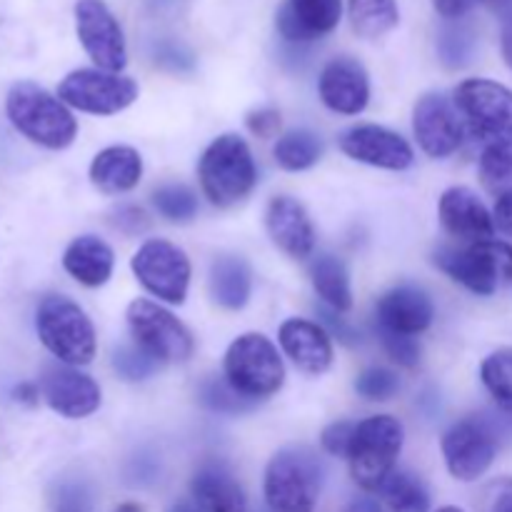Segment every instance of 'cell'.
Wrapping results in <instances>:
<instances>
[{"label": "cell", "instance_id": "6da1fadb", "mask_svg": "<svg viewBox=\"0 0 512 512\" xmlns=\"http://www.w3.org/2000/svg\"><path fill=\"white\" fill-rule=\"evenodd\" d=\"M5 113L13 128L40 148L65 150L78 138V120L68 105L30 80H20L8 90Z\"/></svg>", "mask_w": 512, "mask_h": 512}, {"label": "cell", "instance_id": "7a4b0ae2", "mask_svg": "<svg viewBox=\"0 0 512 512\" xmlns=\"http://www.w3.org/2000/svg\"><path fill=\"white\" fill-rule=\"evenodd\" d=\"M198 183L215 208L243 203L258 185V165L248 140L238 133L218 135L200 155Z\"/></svg>", "mask_w": 512, "mask_h": 512}, {"label": "cell", "instance_id": "3957f363", "mask_svg": "<svg viewBox=\"0 0 512 512\" xmlns=\"http://www.w3.org/2000/svg\"><path fill=\"white\" fill-rule=\"evenodd\" d=\"M35 330L43 348L58 363L83 368L98 353V335L93 320L75 300L65 295H45L35 310Z\"/></svg>", "mask_w": 512, "mask_h": 512}, {"label": "cell", "instance_id": "277c9868", "mask_svg": "<svg viewBox=\"0 0 512 512\" xmlns=\"http://www.w3.org/2000/svg\"><path fill=\"white\" fill-rule=\"evenodd\" d=\"M403 443V423L393 415H370L355 423L348 458H345L353 483L365 493H378L385 480L395 473Z\"/></svg>", "mask_w": 512, "mask_h": 512}, {"label": "cell", "instance_id": "5b68a950", "mask_svg": "<svg viewBox=\"0 0 512 512\" xmlns=\"http://www.w3.org/2000/svg\"><path fill=\"white\" fill-rule=\"evenodd\" d=\"M323 485V465L305 445H290L268 460L263 478L270 512H313Z\"/></svg>", "mask_w": 512, "mask_h": 512}, {"label": "cell", "instance_id": "8992f818", "mask_svg": "<svg viewBox=\"0 0 512 512\" xmlns=\"http://www.w3.org/2000/svg\"><path fill=\"white\" fill-rule=\"evenodd\" d=\"M223 378L250 403L273 398L285 385V365L273 340L263 333H243L228 345Z\"/></svg>", "mask_w": 512, "mask_h": 512}, {"label": "cell", "instance_id": "52a82bcc", "mask_svg": "<svg viewBox=\"0 0 512 512\" xmlns=\"http://www.w3.org/2000/svg\"><path fill=\"white\" fill-rule=\"evenodd\" d=\"M433 265L453 283L488 298L512 283V245L493 238L460 248H440L435 250Z\"/></svg>", "mask_w": 512, "mask_h": 512}, {"label": "cell", "instance_id": "ba28073f", "mask_svg": "<svg viewBox=\"0 0 512 512\" xmlns=\"http://www.w3.org/2000/svg\"><path fill=\"white\" fill-rule=\"evenodd\" d=\"M128 330L133 343L158 363H188L195 353V338L183 320L153 300L135 298L128 305Z\"/></svg>", "mask_w": 512, "mask_h": 512}, {"label": "cell", "instance_id": "9c48e42d", "mask_svg": "<svg viewBox=\"0 0 512 512\" xmlns=\"http://www.w3.org/2000/svg\"><path fill=\"white\" fill-rule=\"evenodd\" d=\"M130 270L135 280L160 303L183 305L188 298L193 265L188 253L170 240H145L130 258Z\"/></svg>", "mask_w": 512, "mask_h": 512}, {"label": "cell", "instance_id": "30bf717a", "mask_svg": "<svg viewBox=\"0 0 512 512\" xmlns=\"http://www.w3.org/2000/svg\"><path fill=\"white\" fill-rule=\"evenodd\" d=\"M140 88L123 73L100 68H78L58 85V98L68 108L90 115H115L138 100Z\"/></svg>", "mask_w": 512, "mask_h": 512}, {"label": "cell", "instance_id": "8fae6325", "mask_svg": "<svg viewBox=\"0 0 512 512\" xmlns=\"http://www.w3.org/2000/svg\"><path fill=\"white\" fill-rule=\"evenodd\" d=\"M453 103L465 128L480 138L512 140V90L490 78H468L455 88Z\"/></svg>", "mask_w": 512, "mask_h": 512}, {"label": "cell", "instance_id": "7c38bea8", "mask_svg": "<svg viewBox=\"0 0 512 512\" xmlns=\"http://www.w3.org/2000/svg\"><path fill=\"white\" fill-rule=\"evenodd\" d=\"M498 435L485 418L470 415L450 425L443 435L445 468L460 483H475L493 468L498 458Z\"/></svg>", "mask_w": 512, "mask_h": 512}, {"label": "cell", "instance_id": "4fadbf2b", "mask_svg": "<svg viewBox=\"0 0 512 512\" xmlns=\"http://www.w3.org/2000/svg\"><path fill=\"white\" fill-rule=\"evenodd\" d=\"M75 33L95 68L120 73L128 65V45L123 28L105 0L75 3Z\"/></svg>", "mask_w": 512, "mask_h": 512}, {"label": "cell", "instance_id": "5bb4252c", "mask_svg": "<svg viewBox=\"0 0 512 512\" xmlns=\"http://www.w3.org/2000/svg\"><path fill=\"white\" fill-rule=\"evenodd\" d=\"M413 133L425 155L443 160L463 145L465 123L448 95L425 93L413 108Z\"/></svg>", "mask_w": 512, "mask_h": 512}, {"label": "cell", "instance_id": "9a60e30c", "mask_svg": "<svg viewBox=\"0 0 512 512\" xmlns=\"http://www.w3.org/2000/svg\"><path fill=\"white\" fill-rule=\"evenodd\" d=\"M340 150L355 163L380 170H405L413 165V145L395 130L375 123L353 125L338 138Z\"/></svg>", "mask_w": 512, "mask_h": 512}, {"label": "cell", "instance_id": "2e32d148", "mask_svg": "<svg viewBox=\"0 0 512 512\" xmlns=\"http://www.w3.org/2000/svg\"><path fill=\"white\" fill-rule=\"evenodd\" d=\"M40 395L53 413L68 420L90 418L103 403L100 385L73 365H48L40 378Z\"/></svg>", "mask_w": 512, "mask_h": 512}, {"label": "cell", "instance_id": "e0dca14e", "mask_svg": "<svg viewBox=\"0 0 512 512\" xmlns=\"http://www.w3.org/2000/svg\"><path fill=\"white\" fill-rule=\"evenodd\" d=\"M318 95L338 115H360L370 103V75L360 60L340 55L325 63L318 78Z\"/></svg>", "mask_w": 512, "mask_h": 512}, {"label": "cell", "instance_id": "ac0fdd59", "mask_svg": "<svg viewBox=\"0 0 512 512\" xmlns=\"http://www.w3.org/2000/svg\"><path fill=\"white\" fill-rule=\"evenodd\" d=\"M438 218L445 233L458 243H483L495 238V218L488 205L465 185H455L440 195Z\"/></svg>", "mask_w": 512, "mask_h": 512}, {"label": "cell", "instance_id": "d6986e66", "mask_svg": "<svg viewBox=\"0 0 512 512\" xmlns=\"http://www.w3.org/2000/svg\"><path fill=\"white\" fill-rule=\"evenodd\" d=\"M265 230L275 248L293 260H308L315 250V225L300 200L275 195L265 208Z\"/></svg>", "mask_w": 512, "mask_h": 512}, {"label": "cell", "instance_id": "ffe728a7", "mask_svg": "<svg viewBox=\"0 0 512 512\" xmlns=\"http://www.w3.org/2000/svg\"><path fill=\"white\" fill-rule=\"evenodd\" d=\"M433 298L420 285H398L375 303V328L400 335H420L433 325Z\"/></svg>", "mask_w": 512, "mask_h": 512}, {"label": "cell", "instance_id": "44dd1931", "mask_svg": "<svg viewBox=\"0 0 512 512\" xmlns=\"http://www.w3.org/2000/svg\"><path fill=\"white\" fill-rule=\"evenodd\" d=\"M278 343L285 358L305 375H323L333 368V335L320 323L288 318L278 328Z\"/></svg>", "mask_w": 512, "mask_h": 512}, {"label": "cell", "instance_id": "7402d4cb", "mask_svg": "<svg viewBox=\"0 0 512 512\" xmlns=\"http://www.w3.org/2000/svg\"><path fill=\"white\" fill-rule=\"evenodd\" d=\"M340 15L343 0H285L275 25L288 43H313L338 28Z\"/></svg>", "mask_w": 512, "mask_h": 512}, {"label": "cell", "instance_id": "603a6c76", "mask_svg": "<svg viewBox=\"0 0 512 512\" xmlns=\"http://www.w3.org/2000/svg\"><path fill=\"white\" fill-rule=\"evenodd\" d=\"M190 498L205 512H248V498L223 460H205L190 478Z\"/></svg>", "mask_w": 512, "mask_h": 512}, {"label": "cell", "instance_id": "cb8c5ba5", "mask_svg": "<svg viewBox=\"0 0 512 512\" xmlns=\"http://www.w3.org/2000/svg\"><path fill=\"white\" fill-rule=\"evenodd\" d=\"M143 180V155L130 145L103 148L90 163V183L108 195L130 193Z\"/></svg>", "mask_w": 512, "mask_h": 512}, {"label": "cell", "instance_id": "d4e9b609", "mask_svg": "<svg viewBox=\"0 0 512 512\" xmlns=\"http://www.w3.org/2000/svg\"><path fill=\"white\" fill-rule=\"evenodd\" d=\"M63 268L75 283L85 288H100L113 275L115 253L98 235H80L65 248Z\"/></svg>", "mask_w": 512, "mask_h": 512}, {"label": "cell", "instance_id": "484cf974", "mask_svg": "<svg viewBox=\"0 0 512 512\" xmlns=\"http://www.w3.org/2000/svg\"><path fill=\"white\" fill-rule=\"evenodd\" d=\"M208 288L223 310H243L253 295V270L240 255H218L210 263Z\"/></svg>", "mask_w": 512, "mask_h": 512}, {"label": "cell", "instance_id": "4316f807", "mask_svg": "<svg viewBox=\"0 0 512 512\" xmlns=\"http://www.w3.org/2000/svg\"><path fill=\"white\" fill-rule=\"evenodd\" d=\"M310 283L323 305L333 313H348L353 308V285H350L348 265L338 255L320 253L310 263Z\"/></svg>", "mask_w": 512, "mask_h": 512}, {"label": "cell", "instance_id": "83f0119b", "mask_svg": "<svg viewBox=\"0 0 512 512\" xmlns=\"http://www.w3.org/2000/svg\"><path fill=\"white\" fill-rule=\"evenodd\" d=\"M348 18L355 35L365 40H378L398 28V0H348Z\"/></svg>", "mask_w": 512, "mask_h": 512}, {"label": "cell", "instance_id": "f1b7e54d", "mask_svg": "<svg viewBox=\"0 0 512 512\" xmlns=\"http://www.w3.org/2000/svg\"><path fill=\"white\" fill-rule=\"evenodd\" d=\"M378 495L390 512H430L433 508L428 485L410 470H395L378 490Z\"/></svg>", "mask_w": 512, "mask_h": 512}, {"label": "cell", "instance_id": "f546056e", "mask_svg": "<svg viewBox=\"0 0 512 512\" xmlns=\"http://www.w3.org/2000/svg\"><path fill=\"white\" fill-rule=\"evenodd\" d=\"M273 158L288 173H303V170L318 165V160L323 158V140L313 130H290V133L278 138L273 148Z\"/></svg>", "mask_w": 512, "mask_h": 512}, {"label": "cell", "instance_id": "4dcf8cb0", "mask_svg": "<svg viewBox=\"0 0 512 512\" xmlns=\"http://www.w3.org/2000/svg\"><path fill=\"white\" fill-rule=\"evenodd\" d=\"M480 183L495 200L512 195V140H493L485 145L478 163Z\"/></svg>", "mask_w": 512, "mask_h": 512}, {"label": "cell", "instance_id": "1f68e13d", "mask_svg": "<svg viewBox=\"0 0 512 512\" xmlns=\"http://www.w3.org/2000/svg\"><path fill=\"white\" fill-rule=\"evenodd\" d=\"M480 380H483L493 403L503 413L512 415V348L490 353L480 365Z\"/></svg>", "mask_w": 512, "mask_h": 512}, {"label": "cell", "instance_id": "d6a6232c", "mask_svg": "<svg viewBox=\"0 0 512 512\" xmlns=\"http://www.w3.org/2000/svg\"><path fill=\"white\" fill-rule=\"evenodd\" d=\"M153 208L168 223H190L198 215V195L183 183H165L153 190Z\"/></svg>", "mask_w": 512, "mask_h": 512}, {"label": "cell", "instance_id": "836d02e7", "mask_svg": "<svg viewBox=\"0 0 512 512\" xmlns=\"http://www.w3.org/2000/svg\"><path fill=\"white\" fill-rule=\"evenodd\" d=\"M475 53V35L468 25L448 20L438 30V55L445 68H463L473 60Z\"/></svg>", "mask_w": 512, "mask_h": 512}, {"label": "cell", "instance_id": "e575fe53", "mask_svg": "<svg viewBox=\"0 0 512 512\" xmlns=\"http://www.w3.org/2000/svg\"><path fill=\"white\" fill-rule=\"evenodd\" d=\"M198 400L203 408L210 410V413L220 415H240L245 413V410L253 408L250 400H245L228 380L218 378V375H208V378L198 385Z\"/></svg>", "mask_w": 512, "mask_h": 512}, {"label": "cell", "instance_id": "d590c367", "mask_svg": "<svg viewBox=\"0 0 512 512\" xmlns=\"http://www.w3.org/2000/svg\"><path fill=\"white\" fill-rule=\"evenodd\" d=\"M110 365H113L115 373L125 380V383H143L150 375H155V370L160 368V363L155 358H150L145 350H140L138 345H115L113 353H110Z\"/></svg>", "mask_w": 512, "mask_h": 512}, {"label": "cell", "instance_id": "8d00e7d4", "mask_svg": "<svg viewBox=\"0 0 512 512\" xmlns=\"http://www.w3.org/2000/svg\"><path fill=\"white\" fill-rule=\"evenodd\" d=\"M400 390V378L395 370L383 368V365H373L365 368L363 373L355 378V393L373 403H385V400L395 398Z\"/></svg>", "mask_w": 512, "mask_h": 512}, {"label": "cell", "instance_id": "74e56055", "mask_svg": "<svg viewBox=\"0 0 512 512\" xmlns=\"http://www.w3.org/2000/svg\"><path fill=\"white\" fill-rule=\"evenodd\" d=\"M378 338L393 363H398L400 368H408V370L418 368L420 355H423V348H420L418 338H413V335L390 333V330H378Z\"/></svg>", "mask_w": 512, "mask_h": 512}, {"label": "cell", "instance_id": "f35d334b", "mask_svg": "<svg viewBox=\"0 0 512 512\" xmlns=\"http://www.w3.org/2000/svg\"><path fill=\"white\" fill-rule=\"evenodd\" d=\"M353 430L355 423L350 420H338V423H330L328 428L320 433V445L328 455L333 458H348L350 450V440H353Z\"/></svg>", "mask_w": 512, "mask_h": 512}, {"label": "cell", "instance_id": "ab89813d", "mask_svg": "<svg viewBox=\"0 0 512 512\" xmlns=\"http://www.w3.org/2000/svg\"><path fill=\"white\" fill-rule=\"evenodd\" d=\"M90 508H93V495L85 485L68 483L58 490L55 512H90Z\"/></svg>", "mask_w": 512, "mask_h": 512}, {"label": "cell", "instance_id": "60d3db41", "mask_svg": "<svg viewBox=\"0 0 512 512\" xmlns=\"http://www.w3.org/2000/svg\"><path fill=\"white\" fill-rule=\"evenodd\" d=\"M245 125L253 135L258 138L268 140L275 138L280 130V113L275 108H258V110H250L248 118H245Z\"/></svg>", "mask_w": 512, "mask_h": 512}, {"label": "cell", "instance_id": "b9f144b4", "mask_svg": "<svg viewBox=\"0 0 512 512\" xmlns=\"http://www.w3.org/2000/svg\"><path fill=\"white\" fill-rule=\"evenodd\" d=\"M113 225L125 235H135L148 230V215L135 205H120L113 213Z\"/></svg>", "mask_w": 512, "mask_h": 512}, {"label": "cell", "instance_id": "7bdbcfd3", "mask_svg": "<svg viewBox=\"0 0 512 512\" xmlns=\"http://www.w3.org/2000/svg\"><path fill=\"white\" fill-rule=\"evenodd\" d=\"M155 63H160L163 68L170 70H190L193 68V55H190L183 45L160 43L158 50H155Z\"/></svg>", "mask_w": 512, "mask_h": 512}, {"label": "cell", "instance_id": "ee69618b", "mask_svg": "<svg viewBox=\"0 0 512 512\" xmlns=\"http://www.w3.org/2000/svg\"><path fill=\"white\" fill-rule=\"evenodd\" d=\"M485 512H512V480H498L490 488L488 510Z\"/></svg>", "mask_w": 512, "mask_h": 512}, {"label": "cell", "instance_id": "f6af8a7d", "mask_svg": "<svg viewBox=\"0 0 512 512\" xmlns=\"http://www.w3.org/2000/svg\"><path fill=\"white\" fill-rule=\"evenodd\" d=\"M475 3L478 0H433V8L445 20H460L463 15H468L473 10Z\"/></svg>", "mask_w": 512, "mask_h": 512}, {"label": "cell", "instance_id": "bcb514c9", "mask_svg": "<svg viewBox=\"0 0 512 512\" xmlns=\"http://www.w3.org/2000/svg\"><path fill=\"white\" fill-rule=\"evenodd\" d=\"M493 218H495V228L503 230L508 238H512V195L495 200Z\"/></svg>", "mask_w": 512, "mask_h": 512}, {"label": "cell", "instance_id": "7dc6e473", "mask_svg": "<svg viewBox=\"0 0 512 512\" xmlns=\"http://www.w3.org/2000/svg\"><path fill=\"white\" fill-rule=\"evenodd\" d=\"M323 318H325V325H330V330L328 333L330 335H338L340 340H343V343H355V335H353V330L348 328V325L343 323V318H340V313H333V310H330V313H323ZM323 325V328H325Z\"/></svg>", "mask_w": 512, "mask_h": 512}, {"label": "cell", "instance_id": "c3c4849f", "mask_svg": "<svg viewBox=\"0 0 512 512\" xmlns=\"http://www.w3.org/2000/svg\"><path fill=\"white\" fill-rule=\"evenodd\" d=\"M343 512H385V508L373 498H358L353 503H348V508Z\"/></svg>", "mask_w": 512, "mask_h": 512}, {"label": "cell", "instance_id": "681fc988", "mask_svg": "<svg viewBox=\"0 0 512 512\" xmlns=\"http://www.w3.org/2000/svg\"><path fill=\"white\" fill-rule=\"evenodd\" d=\"M503 55H505V63L510 65L512 70V20L505 25V33H503Z\"/></svg>", "mask_w": 512, "mask_h": 512}, {"label": "cell", "instance_id": "f907efd6", "mask_svg": "<svg viewBox=\"0 0 512 512\" xmlns=\"http://www.w3.org/2000/svg\"><path fill=\"white\" fill-rule=\"evenodd\" d=\"M168 512H205V510L200 508L193 498H190V500H178V503H173L168 508Z\"/></svg>", "mask_w": 512, "mask_h": 512}, {"label": "cell", "instance_id": "816d5d0a", "mask_svg": "<svg viewBox=\"0 0 512 512\" xmlns=\"http://www.w3.org/2000/svg\"><path fill=\"white\" fill-rule=\"evenodd\" d=\"M15 395H20L18 400H23V403H35V398H38V390H35L33 385H20V388L15 390Z\"/></svg>", "mask_w": 512, "mask_h": 512}, {"label": "cell", "instance_id": "f5cc1de1", "mask_svg": "<svg viewBox=\"0 0 512 512\" xmlns=\"http://www.w3.org/2000/svg\"><path fill=\"white\" fill-rule=\"evenodd\" d=\"M435 512H465V510L455 508V505H443V508H438Z\"/></svg>", "mask_w": 512, "mask_h": 512}, {"label": "cell", "instance_id": "db71d44e", "mask_svg": "<svg viewBox=\"0 0 512 512\" xmlns=\"http://www.w3.org/2000/svg\"><path fill=\"white\" fill-rule=\"evenodd\" d=\"M478 3H488V5H503V3H508V0H478Z\"/></svg>", "mask_w": 512, "mask_h": 512}]
</instances>
